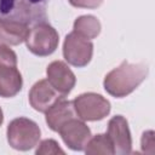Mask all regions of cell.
I'll list each match as a JSON object with an SVG mask.
<instances>
[{
    "label": "cell",
    "mask_w": 155,
    "mask_h": 155,
    "mask_svg": "<svg viewBox=\"0 0 155 155\" xmlns=\"http://www.w3.org/2000/svg\"><path fill=\"white\" fill-rule=\"evenodd\" d=\"M148 76V67L143 63H130L124 61L117 68L109 71L103 81L105 91L122 98L132 93Z\"/></svg>",
    "instance_id": "obj_1"
},
{
    "label": "cell",
    "mask_w": 155,
    "mask_h": 155,
    "mask_svg": "<svg viewBox=\"0 0 155 155\" xmlns=\"http://www.w3.org/2000/svg\"><path fill=\"white\" fill-rule=\"evenodd\" d=\"M48 0H0V18L36 24L46 21Z\"/></svg>",
    "instance_id": "obj_2"
},
{
    "label": "cell",
    "mask_w": 155,
    "mask_h": 155,
    "mask_svg": "<svg viewBox=\"0 0 155 155\" xmlns=\"http://www.w3.org/2000/svg\"><path fill=\"white\" fill-rule=\"evenodd\" d=\"M7 142L17 150H29L34 148L40 140V128L30 119L17 117L7 126Z\"/></svg>",
    "instance_id": "obj_3"
},
{
    "label": "cell",
    "mask_w": 155,
    "mask_h": 155,
    "mask_svg": "<svg viewBox=\"0 0 155 155\" xmlns=\"http://www.w3.org/2000/svg\"><path fill=\"white\" fill-rule=\"evenodd\" d=\"M58 33L53 27L46 22H40L29 29V34L25 39L28 50L36 56H48L53 53L58 46Z\"/></svg>",
    "instance_id": "obj_4"
},
{
    "label": "cell",
    "mask_w": 155,
    "mask_h": 155,
    "mask_svg": "<svg viewBox=\"0 0 155 155\" xmlns=\"http://www.w3.org/2000/svg\"><path fill=\"white\" fill-rule=\"evenodd\" d=\"M75 113L84 121H97L104 119L110 113V103L103 96L87 92L73 101Z\"/></svg>",
    "instance_id": "obj_5"
},
{
    "label": "cell",
    "mask_w": 155,
    "mask_h": 155,
    "mask_svg": "<svg viewBox=\"0 0 155 155\" xmlns=\"http://www.w3.org/2000/svg\"><path fill=\"white\" fill-rule=\"evenodd\" d=\"M93 53V44L71 31L65 36L63 44V56L65 61L74 67H85L90 63Z\"/></svg>",
    "instance_id": "obj_6"
},
{
    "label": "cell",
    "mask_w": 155,
    "mask_h": 155,
    "mask_svg": "<svg viewBox=\"0 0 155 155\" xmlns=\"http://www.w3.org/2000/svg\"><path fill=\"white\" fill-rule=\"evenodd\" d=\"M58 132L63 142L73 150H84L92 136L91 130L84 120L76 117L68 120Z\"/></svg>",
    "instance_id": "obj_7"
},
{
    "label": "cell",
    "mask_w": 155,
    "mask_h": 155,
    "mask_svg": "<svg viewBox=\"0 0 155 155\" xmlns=\"http://www.w3.org/2000/svg\"><path fill=\"white\" fill-rule=\"evenodd\" d=\"M108 137L116 154L127 155L132 151V138L127 120L122 115L113 116L108 122Z\"/></svg>",
    "instance_id": "obj_8"
},
{
    "label": "cell",
    "mask_w": 155,
    "mask_h": 155,
    "mask_svg": "<svg viewBox=\"0 0 155 155\" xmlns=\"http://www.w3.org/2000/svg\"><path fill=\"white\" fill-rule=\"evenodd\" d=\"M47 81L62 96H67L75 86L76 78L69 67L62 61H54L46 69Z\"/></svg>",
    "instance_id": "obj_9"
},
{
    "label": "cell",
    "mask_w": 155,
    "mask_h": 155,
    "mask_svg": "<svg viewBox=\"0 0 155 155\" xmlns=\"http://www.w3.org/2000/svg\"><path fill=\"white\" fill-rule=\"evenodd\" d=\"M61 97L64 96L58 93L47 80H40L34 84L29 92V103L35 110L45 113Z\"/></svg>",
    "instance_id": "obj_10"
},
{
    "label": "cell",
    "mask_w": 155,
    "mask_h": 155,
    "mask_svg": "<svg viewBox=\"0 0 155 155\" xmlns=\"http://www.w3.org/2000/svg\"><path fill=\"white\" fill-rule=\"evenodd\" d=\"M46 122L48 127L58 132L59 128L70 119L75 117V109L73 105V102L67 101L64 97H61L58 101H56L46 111Z\"/></svg>",
    "instance_id": "obj_11"
},
{
    "label": "cell",
    "mask_w": 155,
    "mask_h": 155,
    "mask_svg": "<svg viewBox=\"0 0 155 155\" xmlns=\"http://www.w3.org/2000/svg\"><path fill=\"white\" fill-rule=\"evenodd\" d=\"M29 25L22 22L0 18V41L6 45H19L25 41Z\"/></svg>",
    "instance_id": "obj_12"
},
{
    "label": "cell",
    "mask_w": 155,
    "mask_h": 155,
    "mask_svg": "<svg viewBox=\"0 0 155 155\" xmlns=\"http://www.w3.org/2000/svg\"><path fill=\"white\" fill-rule=\"evenodd\" d=\"M22 75L16 67H0V97L16 96L22 88Z\"/></svg>",
    "instance_id": "obj_13"
},
{
    "label": "cell",
    "mask_w": 155,
    "mask_h": 155,
    "mask_svg": "<svg viewBox=\"0 0 155 155\" xmlns=\"http://www.w3.org/2000/svg\"><path fill=\"white\" fill-rule=\"evenodd\" d=\"M80 36L91 40L99 35L101 33V23L93 16H81L74 22V30Z\"/></svg>",
    "instance_id": "obj_14"
},
{
    "label": "cell",
    "mask_w": 155,
    "mask_h": 155,
    "mask_svg": "<svg viewBox=\"0 0 155 155\" xmlns=\"http://www.w3.org/2000/svg\"><path fill=\"white\" fill-rule=\"evenodd\" d=\"M85 153L88 155H111L115 154L113 143L108 134H96L94 137H91L85 147Z\"/></svg>",
    "instance_id": "obj_15"
},
{
    "label": "cell",
    "mask_w": 155,
    "mask_h": 155,
    "mask_svg": "<svg viewBox=\"0 0 155 155\" xmlns=\"http://www.w3.org/2000/svg\"><path fill=\"white\" fill-rule=\"evenodd\" d=\"M38 155H47V154H64V150L59 148V144L54 139H45L39 144L36 149Z\"/></svg>",
    "instance_id": "obj_16"
},
{
    "label": "cell",
    "mask_w": 155,
    "mask_h": 155,
    "mask_svg": "<svg viewBox=\"0 0 155 155\" xmlns=\"http://www.w3.org/2000/svg\"><path fill=\"white\" fill-rule=\"evenodd\" d=\"M17 67V56L16 53L5 44H0V67Z\"/></svg>",
    "instance_id": "obj_17"
},
{
    "label": "cell",
    "mask_w": 155,
    "mask_h": 155,
    "mask_svg": "<svg viewBox=\"0 0 155 155\" xmlns=\"http://www.w3.org/2000/svg\"><path fill=\"white\" fill-rule=\"evenodd\" d=\"M142 149L145 153L154 154V132L147 131L142 137Z\"/></svg>",
    "instance_id": "obj_18"
},
{
    "label": "cell",
    "mask_w": 155,
    "mask_h": 155,
    "mask_svg": "<svg viewBox=\"0 0 155 155\" xmlns=\"http://www.w3.org/2000/svg\"><path fill=\"white\" fill-rule=\"evenodd\" d=\"M69 2L75 7L82 8H97L102 5L103 0H69Z\"/></svg>",
    "instance_id": "obj_19"
},
{
    "label": "cell",
    "mask_w": 155,
    "mask_h": 155,
    "mask_svg": "<svg viewBox=\"0 0 155 155\" xmlns=\"http://www.w3.org/2000/svg\"><path fill=\"white\" fill-rule=\"evenodd\" d=\"M2 121H4V115H2V110L0 108V125L2 124Z\"/></svg>",
    "instance_id": "obj_20"
}]
</instances>
